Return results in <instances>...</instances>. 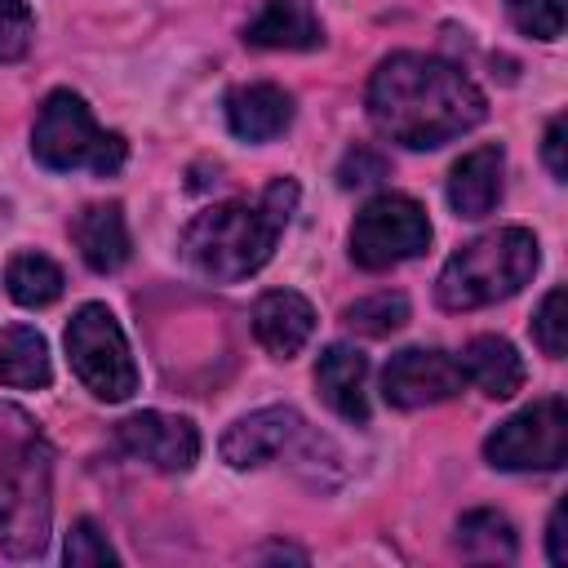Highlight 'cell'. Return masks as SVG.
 Segmentation results:
<instances>
[{
    "label": "cell",
    "instance_id": "cell-1",
    "mask_svg": "<svg viewBox=\"0 0 568 568\" xmlns=\"http://www.w3.org/2000/svg\"><path fill=\"white\" fill-rule=\"evenodd\" d=\"M364 106L382 138L413 151L444 146L488 115L479 84L462 67L426 53H390L373 71Z\"/></svg>",
    "mask_w": 568,
    "mask_h": 568
},
{
    "label": "cell",
    "instance_id": "cell-2",
    "mask_svg": "<svg viewBox=\"0 0 568 568\" xmlns=\"http://www.w3.org/2000/svg\"><path fill=\"white\" fill-rule=\"evenodd\" d=\"M293 209H297L293 178H275L253 204L248 200L213 204L195 213L191 226L182 231V257L213 284L248 280L271 262Z\"/></svg>",
    "mask_w": 568,
    "mask_h": 568
},
{
    "label": "cell",
    "instance_id": "cell-3",
    "mask_svg": "<svg viewBox=\"0 0 568 568\" xmlns=\"http://www.w3.org/2000/svg\"><path fill=\"white\" fill-rule=\"evenodd\" d=\"M49 479L53 457L36 435L31 417L0 408V550L13 559H36L49 546Z\"/></svg>",
    "mask_w": 568,
    "mask_h": 568
},
{
    "label": "cell",
    "instance_id": "cell-4",
    "mask_svg": "<svg viewBox=\"0 0 568 568\" xmlns=\"http://www.w3.org/2000/svg\"><path fill=\"white\" fill-rule=\"evenodd\" d=\"M541 253H537V235L524 226H501L488 231L470 244H462L435 284V297L444 311H479L493 306L501 297H515L532 271H537Z\"/></svg>",
    "mask_w": 568,
    "mask_h": 568
},
{
    "label": "cell",
    "instance_id": "cell-5",
    "mask_svg": "<svg viewBox=\"0 0 568 568\" xmlns=\"http://www.w3.org/2000/svg\"><path fill=\"white\" fill-rule=\"evenodd\" d=\"M31 155L53 169V173H75V169H89V173H120L129 146L120 133H106L80 93L71 89H53L40 111H36V129H31Z\"/></svg>",
    "mask_w": 568,
    "mask_h": 568
},
{
    "label": "cell",
    "instance_id": "cell-6",
    "mask_svg": "<svg viewBox=\"0 0 568 568\" xmlns=\"http://www.w3.org/2000/svg\"><path fill=\"white\" fill-rule=\"evenodd\" d=\"M67 355L75 377L98 395V399H129L138 390V364L129 355L124 328L102 302H84L71 324H67Z\"/></svg>",
    "mask_w": 568,
    "mask_h": 568
},
{
    "label": "cell",
    "instance_id": "cell-7",
    "mask_svg": "<svg viewBox=\"0 0 568 568\" xmlns=\"http://www.w3.org/2000/svg\"><path fill=\"white\" fill-rule=\"evenodd\" d=\"M430 244V217L413 195H377L351 226V257L364 271H390Z\"/></svg>",
    "mask_w": 568,
    "mask_h": 568
},
{
    "label": "cell",
    "instance_id": "cell-8",
    "mask_svg": "<svg viewBox=\"0 0 568 568\" xmlns=\"http://www.w3.org/2000/svg\"><path fill=\"white\" fill-rule=\"evenodd\" d=\"M484 457L497 470H559L568 462V404L559 395H546L506 417L484 439Z\"/></svg>",
    "mask_w": 568,
    "mask_h": 568
},
{
    "label": "cell",
    "instance_id": "cell-9",
    "mask_svg": "<svg viewBox=\"0 0 568 568\" xmlns=\"http://www.w3.org/2000/svg\"><path fill=\"white\" fill-rule=\"evenodd\" d=\"M466 386L462 364L444 351H426V346H408L399 355H390V364L382 368V399L395 408H426V404H444Z\"/></svg>",
    "mask_w": 568,
    "mask_h": 568
},
{
    "label": "cell",
    "instance_id": "cell-10",
    "mask_svg": "<svg viewBox=\"0 0 568 568\" xmlns=\"http://www.w3.org/2000/svg\"><path fill=\"white\" fill-rule=\"evenodd\" d=\"M115 439L129 457L155 466V470H169V475H182L195 466L200 457V430L186 422V417H173V413H133L115 426Z\"/></svg>",
    "mask_w": 568,
    "mask_h": 568
},
{
    "label": "cell",
    "instance_id": "cell-11",
    "mask_svg": "<svg viewBox=\"0 0 568 568\" xmlns=\"http://www.w3.org/2000/svg\"><path fill=\"white\" fill-rule=\"evenodd\" d=\"M302 435H306V422L297 417V408L271 404V408H257V413L231 422L217 448H222V462H226V466L253 470V466H266V462H275L280 453H288Z\"/></svg>",
    "mask_w": 568,
    "mask_h": 568
},
{
    "label": "cell",
    "instance_id": "cell-12",
    "mask_svg": "<svg viewBox=\"0 0 568 568\" xmlns=\"http://www.w3.org/2000/svg\"><path fill=\"white\" fill-rule=\"evenodd\" d=\"M253 333H257V342L275 359H293L311 342V333H315V311H311V302L302 293L271 288L253 306Z\"/></svg>",
    "mask_w": 568,
    "mask_h": 568
},
{
    "label": "cell",
    "instance_id": "cell-13",
    "mask_svg": "<svg viewBox=\"0 0 568 568\" xmlns=\"http://www.w3.org/2000/svg\"><path fill=\"white\" fill-rule=\"evenodd\" d=\"M501 173H506V155L497 142L466 151L453 173H448V204L457 217H484L497 209L501 200Z\"/></svg>",
    "mask_w": 568,
    "mask_h": 568
},
{
    "label": "cell",
    "instance_id": "cell-14",
    "mask_svg": "<svg viewBox=\"0 0 568 568\" xmlns=\"http://www.w3.org/2000/svg\"><path fill=\"white\" fill-rule=\"evenodd\" d=\"M315 386L337 417L355 426L368 422V359L355 346H342V342L328 346L315 364Z\"/></svg>",
    "mask_w": 568,
    "mask_h": 568
},
{
    "label": "cell",
    "instance_id": "cell-15",
    "mask_svg": "<svg viewBox=\"0 0 568 568\" xmlns=\"http://www.w3.org/2000/svg\"><path fill=\"white\" fill-rule=\"evenodd\" d=\"M226 124L244 142H271L293 124V98L280 84H240L226 93Z\"/></svg>",
    "mask_w": 568,
    "mask_h": 568
},
{
    "label": "cell",
    "instance_id": "cell-16",
    "mask_svg": "<svg viewBox=\"0 0 568 568\" xmlns=\"http://www.w3.org/2000/svg\"><path fill=\"white\" fill-rule=\"evenodd\" d=\"M71 240L80 248V257L106 275V271H120L129 262V222H124V209L120 204H84L75 217H71Z\"/></svg>",
    "mask_w": 568,
    "mask_h": 568
},
{
    "label": "cell",
    "instance_id": "cell-17",
    "mask_svg": "<svg viewBox=\"0 0 568 568\" xmlns=\"http://www.w3.org/2000/svg\"><path fill=\"white\" fill-rule=\"evenodd\" d=\"M253 49H320L324 27L306 0H266V9L244 27Z\"/></svg>",
    "mask_w": 568,
    "mask_h": 568
},
{
    "label": "cell",
    "instance_id": "cell-18",
    "mask_svg": "<svg viewBox=\"0 0 568 568\" xmlns=\"http://www.w3.org/2000/svg\"><path fill=\"white\" fill-rule=\"evenodd\" d=\"M457 364L462 377L493 399H510L524 386V359L506 337H470Z\"/></svg>",
    "mask_w": 568,
    "mask_h": 568
},
{
    "label": "cell",
    "instance_id": "cell-19",
    "mask_svg": "<svg viewBox=\"0 0 568 568\" xmlns=\"http://www.w3.org/2000/svg\"><path fill=\"white\" fill-rule=\"evenodd\" d=\"M53 368H49V346L36 328L13 324L0 333V386L13 390H40L49 386Z\"/></svg>",
    "mask_w": 568,
    "mask_h": 568
},
{
    "label": "cell",
    "instance_id": "cell-20",
    "mask_svg": "<svg viewBox=\"0 0 568 568\" xmlns=\"http://www.w3.org/2000/svg\"><path fill=\"white\" fill-rule=\"evenodd\" d=\"M457 550L466 559H484V564H510L515 559V528L506 515L497 510H470L457 519Z\"/></svg>",
    "mask_w": 568,
    "mask_h": 568
},
{
    "label": "cell",
    "instance_id": "cell-21",
    "mask_svg": "<svg viewBox=\"0 0 568 568\" xmlns=\"http://www.w3.org/2000/svg\"><path fill=\"white\" fill-rule=\"evenodd\" d=\"M62 266L44 253H18L9 266H4V288L18 306H49L62 297Z\"/></svg>",
    "mask_w": 568,
    "mask_h": 568
},
{
    "label": "cell",
    "instance_id": "cell-22",
    "mask_svg": "<svg viewBox=\"0 0 568 568\" xmlns=\"http://www.w3.org/2000/svg\"><path fill=\"white\" fill-rule=\"evenodd\" d=\"M346 324L364 337H386L408 324V297L404 293H368L346 306Z\"/></svg>",
    "mask_w": 568,
    "mask_h": 568
},
{
    "label": "cell",
    "instance_id": "cell-23",
    "mask_svg": "<svg viewBox=\"0 0 568 568\" xmlns=\"http://www.w3.org/2000/svg\"><path fill=\"white\" fill-rule=\"evenodd\" d=\"M62 559L71 568H102V564H115V546L106 541V532L93 524V519H75L71 532H67V546H62Z\"/></svg>",
    "mask_w": 568,
    "mask_h": 568
},
{
    "label": "cell",
    "instance_id": "cell-24",
    "mask_svg": "<svg viewBox=\"0 0 568 568\" xmlns=\"http://www.w3.org/2000/svg\"><path fill=\"white\" fill-rule=\"evenodd\" d=\"M568 297H564V288H550L546 297H541V306H537V315H532V337H537V346L550 355V359H559L564 355V346H568Z\"/></svg>",
    "mask_w": 568,
    "mask_h": 568
},
{
    "label": "cell",
    "instance_id": "cell-25",
    "mask_svg": "<svg viewBox=\"0 0 568 568\" xmlns=\"http://www.w3.org/2000/svg\"><path fill=\"white\" fill-rule=\"evenodd\" d=\"M510 22L524 36L559 40L564 36V0H510Z\"/></svg>",
    "mask_w": 568,
    "mask_h": 568
},
{
    "label": "cell",
    "instance_id": "cell-26",
    "mask_svg": "<svg viewBox=\"0 0 568 568\" xmlns=\"http://www.w3.org/2000/svg\"><path fill=\"white\" fill-rule=\"evenodd\" d=\"M36 40V18L27 0H0V62H18Z\"/></svg>",
    "mask_w": 568,
    "mask_h": 568
},
{
    "label": "cell",
    "instance_id": "cell-27",
    "mask_svg": "<svg viewBox=\"0 0 568 568\" xmlns=\"http://www.w3.org/2000/svg\"><path fill=\"white\" fill-rule=\"evenodd\" d=\"M390 173V160L382 155V151H373V146H351L346 155H342V164H337V182L351 191V186H373V182H382Z\"/></svg>",
    "mask_w": 568,
    "mask_h": 568
},
{
    "label": "cell",
    "instance_id": "cell-28",
    "mask_svg": "<svg viewBox=\"0 0 568 568\" xmlns=\"http://www.w3.org/2000/svg\"><path fill=\"white\" fill-rule=\"evenodd\" d=\"M564 138H568V124H564V115H555V120L546 124V142H541V155H546V169H550L559 182L568 178V155H564V146H568V142H564Z\"/></svg>",
    "mask_w": 568,
    "mask_h": 568
},
{
    "label": "cell",
    "instance_id": "cell-29",
    "mask_svg": "<svg viewBox=\"0 0 568 568\" xmlns=\"http://www.w3.org/2000/svg\"><path fill=\"white\" fill-rule=\"evenodd\" d=\"M546 550H550V564L564 568L568 564V501H559L550 510V524H546Z\"/></svg>",
    "mask_w": 568,
    "mask_h": 568
},
{
    "label": "cell",
    "instance_id": "cell-30",
    "mask_svg": "<svg viewBox=\"0 0 568 568\" xmlns=\"http://www.w3.org/2000/svg\"><path fill=\"white\" fill-rule=\"evenodd\" d=\"M253 559H293V564H306V550H297V546H262V550H253Z\"/></svg>",
    "mask_w": 568,
    "mask_h": 568
}]
</instances>
